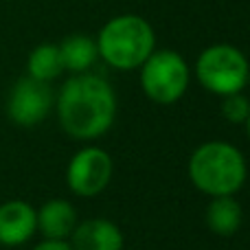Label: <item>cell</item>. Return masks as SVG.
Listing matches in <instances>:
<instances>
[{
	"label": "cell",
	"mask_w": 250,
	"mask_h": 250,
	"mask_svg": "<svg viewBox=\"0 0 250 250\" xmlns=\"http://www.w3.org/2000/svg\"><path fill=\"white\" fill-rule=\"evenodd\" d=\"M222 114H224L226 121H230V123H246V119L250 114V101L242 92L226 95L224 101H222Z\"/></svg>",
	"instance_id": "cell-14"
},
{
	"label": "cell",
	"mask_w": 250,
	"mask_h": 250,
	"mask_svg": "<svg viewBox=\"0 0 250 250\" xmlns=\"http://www.w3.org/2000/svg\"><path fill=\"white\" fill-rule=\"evenodd\" d=\"M250 66L239 48L230 44H215L202 51L195 62V77L213 95H235L248 83Z\"/></svg>",
	"instance_id": "cell-4"
},
{
	"label": "cell",
	"mask_w": 250,
	"mask_h": 250,
	"mask_svg": "<svg viewBox=\"0 0 250 250\" xmlns=\"http://www.w3.org/2000/svg\"><path fill=\"white\" fill-rule=\"evenodd\" d=\"M55 97L46 82L33 77H22L11 88L7 99V114L20 127H33L48 117Z\"/></svg>",
	"instance_id": "cell-7"
},
{
	"label": "cell",
	"mask_w": 250,
	"mask_h": 250,
	"mask_svg": "<svg viewBox=\"0 0 250 250\" xmlns=\"http://www.w3.org/2000/svg\"><path fill=\"white\" fill-rule=\"evenodd\" d=\"M248 176L246 158L226 141L202 143L189 158V178L193 187L211 198L235 195Z\"/></svg>",
	"instance_id": "cell-2"
},
{
	"label": "cell",
	"mask_w": 250,
	"mask_h": 250,
	"mask_svg": "<svg viewBox=\"0 0 250 250\" xmlns=\"http://www.w3.org/2000/svg\"><path fill=\"white\" fill-rule=\"evenodd\" d=\"M248 83H250V73H248Z\"/></svg>",
	"instance_id": "cell-17"
},
{
	"label": "cell",
	"mask_w": 250,
	"mask_h": 250,
	"mask_svg": "<svg viewBox=\"0 0 250 250\" xmlns=\"http://www.w3.org/2000/svg\"><path fill=\"white\" fill-rule=\"evenodd\" d=\"M57 117L62 129L77 141L104 136L117 117L112 86L97 75L79 73L70 77L57 97Z\"/></svg>",
	"instance_id": "cell-1"
},
{
	"label": "cell",
	"mask_w": 250,
	"mask_h": 250,
	"mask_svg": "<svg viewBox=\"0 0 250 250\" xmlns=\"http://www.w3.org/2000/svg\"><path fill=\"white\" fill-rule=\"evenodd\" d=\"M244 125H246V134H248V141H250V114H248V119H246V123Z\"/></svg>",
	"instance_id": "cell-16"
},
{
	"label": "cell",
	"mask_w": 250,
	"mask_h": 250,
	"mask_svg": "<svg viewBox=\"0 0 250 250\" xmlns=\"http://www.w3.org/2000/svg\"><path fill=\"white\" fill-rule=\"evenodd\" d=\"M60 55H62V64L64 70L70 73H86L99 57L97 51V42L88 35H70L64 42L60 44Z\"/></svg>",
	"instance_id": "cell-12"
},
{
	"label": "cell",
	"mask_w": 250,
	"mask_h": 250,
	"mask_svg": "<svg viewBox=\"0 0 250 250\" xmlns=\"http://www.w3.org/2000/svg\"><path fill=\"white\" fill-rule=\"evenodd\" d=\"M154 29L141 16H119L101 29L97 51L110 66L132 70L154 53Z\"/></svg>",
	"instance_id": "cell-3"
},
{
	"label": "cell",
	"mask_w": 250,
	"mask_h": 250,
	"mask_svg": "<svg viewBox=\"0 0 250 250\" xmlns=\"http://www.w3.org/2000/svg\"><path fill=\"white\" fill-rule=\"evenodd\" d=\"M141 88L156 104H176L189 88V66L176 51H154L141 66Z\"/></svg>",
	"instance_id": "cell-5"
},
{
	"label": "cell",
	"mask_w": 250,
	"mask_h": 250,
	"mask_svg": "<svg viewBox=\"0 0 250 250\" xmlns=\"http://www.w3.org/2000/svg\"><path fill=\"white\" fill-rule=\"evenodd\" d=\"M33 250H73V246L66 239H44Z\"/></svg>",
	"instance_id": "cell-15"
},
{
	"label": "cell",
	"mask_w": 250,
	"mask_h": 250,
	"mask_svg": "<svg viewBox=\"0 0 250 250\" xmlns=\"http://www.w3.org/2000/svg\"><path fill=\"white\" fill-rule=\"evenodd\" d=\"M244 211L235 195H220L213 198L207 207V226L213 235L220 237H233L242 229Z\"/></svg>",
	"instance_id": "cell-11"
},
{
	"label": "cell",
	"mask_w": 250,
	"mask_h": 250,
	"mask_svg": "<svg viewBox=\"0 0 250 250\" xmlns=\"http://www.w3.org/2000/svg\"><path fill=\"white\" fill-rule=\"evenodd\" d=\"M68 244L73 250H123L125 239L114 222L105 217H92L77 222Z\"/></svg>",
	"instance_id": "cell-9"
},
{
	"label": "cell",
	"mask_w": 250,
	"mask_h": 250,
	"mask_svg": "<svg viewBox=\"0 0 250 250\" xmlns=\"http://www.w3.org/2000/svg\"><path fill=\"white\" fill-rule=\"evenodd\" d=\"M114 173L112 156L101 147H83L70 158L66 169L68 189L79 198H95L110 185Z\"/></svg>",
	"instance_id": "cell-6"
},
{
	"label": "cell",
	"mask_w": 250,
	"mask_h": 250,
	"mask_svg": "<svg viewBox=\"0 0 250 250\" xmlns=\"http://www.w3.org/2000/svg\"><path fill=\"white\" fill-rule=\"evenodd\" d=\"M38 230V213L24 200L0 204V246H22Z\"/></svg>",
	"instance_id": "cell-8"
},
{
	"label": "cell",
	"mask_w": 250,
	"mask_h": 250,
	"mask_svg": "<svg viewBox=\"0 0 250 250\" xmlns=\"http://www.w3.org/2000/svg\"><path fill=\"white\" fill-rule=\"evenodd\" d=\"M26 68H29V77L38 79V82H53L62 75L64 64H62V55H60V46L55 44H40L31 51L29 62H26Z\"/></svg>",
	"instance_id": "cell-13"
},
{
	"label": "cell",
	"mask_w": 250,
	"mask_h": 250,
	"mask_svg": "<svg viewBox=\"0 0 250 250\" xmlns=\"http://www.w3.org/2000/svg\"><path fill=\"white\" fill-rule=\"evenodd\" d=\"M38 230L44 239H66L73 235L79 217L68 200H48L38 208Z\"/></svg>",
	"instance_id": "cell-10"
}]
</instances>
